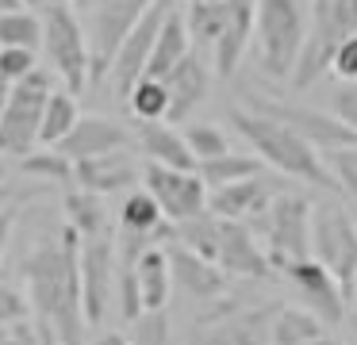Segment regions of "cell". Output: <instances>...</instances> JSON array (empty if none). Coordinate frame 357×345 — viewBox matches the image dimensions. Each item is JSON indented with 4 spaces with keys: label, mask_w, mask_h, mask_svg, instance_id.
I'll use <instances>...</instances> for the list:
<instances>
[{
    "label": "cell",
    "mask_w": 357,
    "mask_h": 345,
    "mask_svg": "<svg viewBox=\"0 0 357 345\" xmlns=\"http://www.w3.org/2000/svg\"><path fill=\"white\" fill-rule=\"evenodd\" d=\"M24 284L43 345H85V296H81V230L54 227L31 245Z\"/></svg>",
    "instance_id": "1"
},
{
    "label": "cell",
    "mask_w": 357,
    "mask_h": 345,
    "mask_svg": "<svg viewBox=\"0 0 357 345\" xmlns=\"http://www.w3.org/2000/svg\"><path fill=\"white\" fill-rule=\"evenodd\" d=\"M231 123L257 150V158H261L265 165H273L277 173L296 176V181L315 184V188H326V192H338V181H334L331 165L323 161V150L311 146L307 138L296 127H288L284 119H273V115H265V112H242V107H234Z\"/></svg>",
    "instance_id": "2"
},
{
    "label": "cell",
    "mask_w": 357,
    "mask_h": 345,
    "mask_svg": "<svg viewBox=\"0 0 357 345\" xmlns=\"http://www.w3.org/2000/svg\"><path fill=\"white\" fill-rule=\"evenodd\" d=\"M303 0H257V58L269 77H292L307 38Z\"/></svg>",
    "instance_id": "3"
},
{
    "label": "cell",
    "mask_w": 357,
    "mask_h": 345,
    "mask_svg": "<svg viewBox=\"0 0 357 345\" xmlns=\"http://www.w3.org/2000/svg\"><path fill=\"white\" fill-rule=\"evenodd\" d=\"M357 31L349 0H311V20H307V38H303L300 61L292 73V89L303 92L331 69L338 46Z\"/></svg>",
    "instance_id": "4"
},
{
    "label": "cell",
    "mask_w": 357,
    "mask_h": 345,
    "mask_svg": "<svg viewBox=\"0 0 357 345\" xmlns=\"http://www.w3.org/2000/svg\"><path fill=\"white\" fill-rule=\"evenodd\" d=\"M73 12L81 15L89 31V46H93V84L100 77H108L116 50L123 46V38L135 31V23L146 15V8L154 0H70Z\"/></svg>",
    "instance_id": "5"
},
{
    "label": "cell",
    "mask_w": 357,
    "mask_h": 345,
    "mask_svg": "<svg viewBox=\"0 0 357 345\" xmlns=\"http://www.w3.org/2000/svg\"><path fill=\"white\" fill-rule=\"evenodd\" d=\"M43 27H47V58L66 81V89L77 96L93 84V46H89V31L73 4H50L43 12Z\"/></svg>",
    "instance_id": "6"
},
{
    "label": "cell",
    "mask_w": 357,
    "mask_h": 345,
    "mask_svg": "<svg viewBox=\"0 0 357 345\" xmlns=\"http://www.w3.org/2000/svg\"><path fill=\"white\" fill-rule=\"evenodd\" d=\"M50 96H54V84L39 69L12 84L8 107H4V119H0V158H27L39 146V130H43V115H47Z\"/></svg>",
    "instance_id": "7"
},
{
    "label": "cell",
    "mask_w": 357,
    "mask_h": 345,
    "mask_svg": "<svg viewBox=\"0 0 357 345\" xmlns=\"http://www.w3.org/2000/svg\"><path fill=\"white\" fill-rule=\"evenodd\" d=\"M311 219H315V207L303 196H277L269 211L261 215L265 253H269L277 273H284L296 261L315 257L311 253Z\"/></svg>",
    "instance_id": "8"
},
{
    "label": "cell",
    "mask_w": 357,
    "mask_h": 345,
    "mask_svg": "<svg viewBox=\"0 0 357 345\" xmlns=\"http://www.w3.org/2000/svg\"><path fill=\"white\" fill-rule=\"evenodd\" d=\"M311 253L342 280L346 296L357 288V222L338 199H326L315 207L311 219Z\"/></svg>",
    "instance_id": "9"
},
{
    "label": "cell",
    "mask_w": 357,
    "mask_h": 345,
    "mask_svg": "<svg viewBox=\"0 0 357 345\" xmlns=\"http://www.w3.org/2000/svg\"><path fill=\"white\" fill-rule=\"evenodd\" d=\"M169 0H154V4L146 8V15H142L139 23H135V31L123 38V46L116 50V61H112L108 77H112V92H116L119 100H127L135 92V84L146 77V66H150V54H154L158 46V35H162L165 27V15H169Z\"/></svg>",
    "instance_id": "10"
},
{
    "label": "cell",
    "mask_w": 357,
    "mask_h": 345,
    "mask_svg": "<svg viewBox=\"0 0 357 345\" xmlns=\"http://www.w3.org/2000/svg\"><path fill=\"white\" fill-rule=\"evenodd\" d=\"M116 250L119 238L112 227L81 238V296H85L89 326L104 322V314H108V299L116 291Z\"/></svg>",
    "instance_id": "11"
},
{
    "label": "cell",
    "mask_w": 357,
    "mask_h": 345,
    "mask_svg": "<svg viewBox=\"0 0 357 345\" xmlns=\"http://www.w3.org/2000/svg\"><path fill=\"white\" fill-rule=\"evenodd\" d=\"M142 184L154 192V199L162 204L165 219H173V222H185V219H192V215L208 211L211 192H208V181H204L200 173L146 161V169H142Z\"/></svg>",
    "instance_id": "12"
},
{
    "label": "cell",
    "mask_w": 357,
    "mask_h": 345,
    "mask_svg": "<svg viewBox=\"0 0 357 345\" xmlns=\"http://www.w3.org/2000/svg\"><path fill=\"white\" fill-rule=\"evenodd\" d=\"M250 112H265L273 119H284L288 127H296L323 153L342 150V146H357V130L346 119H338L334 112L326 115V112H311V107H292V104H280V100H269V96H254V92H250Z\"/></svg>",
    "instance_id": "13"
},
{
    "label": "cell",
    "mask_w": 357,
    "mask_h": 345,
    "mask_svg": "<svg viewBox=\"0 0 357 345\" xmlns=\"http://www.w3.org/2000/svg\"><path fill=\"white\" fill-rule=\"evenodd\" d=\"M284 276H288V284L300 291L303 307H311V311H315L319 319L326 322V326L342 322L349 296H346V288H342V280H338V276H334L319 257H307V261H296V265H288Z\"/></svg>",
    "instance_id": "14"
},
{
    "label": "cell",
    "mask_w": 357,
    "mask_h": 345,
    "mask_svg": "<svg viewBox=\"0 0 357 345\" xmlns=\"http://www.w3.org/2000/svg\"><path fill=\"white\" fill-rule=\"evenodd\" d=\"M215 265L223 268L227 276H238V280H265V276L277 273L269 253L257 245L254 230H250L246 222H231V219H227V227H223V242H219Z\"/></svg>",
    "instance_id": "15"
},
{
    "label": "cell",
    "mask_w": 357,
    "mask_h": 345,
    "mask_svg": "<svg viewBox=\"0 0 357 345\" xmlns=\"http://www.w3.org/2000/svg\"><path fill=\"white\" fill-rule=\"evenodd\" d=\"M277 314H280V303H261V307L231 311L227 319H219L215 326L200 337V345H265V337H273Z\"/></svg>",
    "instance_id": "16"
},
{
    "label": "cell",
    "mask_w": 357,
    "mask_h": 345,
    "mask_svg": "<svg viewBox=\"0 0 357 345\" xmlns=\"http://www.w3.org/2000/svg\"><path fill=\"white\" fill-rule=\"evenodd\" d=\"M273 188L261 181V176H246V181H231L211 188L208 196V211H215L219 219L231 222H246V219H261L273 204Z\"/></svg>",
    "instance_id": "17"
},
{
    "label": "cell",
    "mask_w": 357,
    "mask_h": 345,
    "mask_svg": "<svg viewBox=\"0 0 357 345\" xmlns=\"http://www.w3.org/2000/svg\"><path fill=\"white\" fill-rule=\"evenodd\" d=\"M169 261H173V284H177V291H185L188 299H219L227 291V280H231V276H227L215 261L185 250L181 242L169 245Z\"/></svg>",
    "instance_id": "18"
},
{
    "label": "cell",
    "mask_w": 357,
    "mask_h": 345,
    "mask_svg": "<svg viewBox=\"0 0 357 345\" xmlns=\"http://www.w3.org/2000/svg\"><path fill=\"white\" fill-rule=\"evenodd\" d=\"M254 31H257V0H231L227 27H223V35H219V43L211 46L219 77H234V69L242 66V58H246V50H250Z\"/></svg>",
    "instance_id": "19"
},
{
    "label": "cell",
    "mask_w": 357,
    "mask_h": 345,
    "mask_svg": "<svg viewBox=\"0 0 357 345\" xmlns=\"http://www.w3.org/2000/svg\"><path fill=\"white\" fill-rule=\"evenodd\" d=\"M127 146H131L127 127H119L116 119H104V115H85L58 142V150L73 161H85V158H100V153H112V150H127Z\"/></svg>",
    "instance_id": "20"
},
{
    "label": "cell",
    "mask_w": 357,
    "mask_h": 345,
    "mask_svg": "<svg viewBox=\"0 0 357 345\" xmlns=\"http://www.w3.org/2000/svg\"><path fill=\"white\" fill-rule=\"evenodd\" d=\"M139 176V165H135L131 150H112L100 153V158H85L77 161V184L85 192H96V196H116V192H127Z\"/></svg>",
    "instance_id": "21"
},
{
    "label": "cell",
    "mask_w": 357,
    "mask_h": 345,
    "mask_svg": "<svg viewBox=\"0 0 357 345\" xmlns=\"http://www.w3.org/2000/svg\"><path fill=\"white\" fill-rule=\"evenodd\" d=\"M139 146H142V153H146V161H158V165H169V169H188V173L200 169V158L192 153L185 130H177V123H169V119L142 123Z\"/></svg>",
    "instance_id": "22"
},
{
    "label": "cell",
    "mask_w": 357,
    "mask_h": 345,
    "mask_svg": "<svg viewBox=\"0 0 357 345\" xmlns=\"http://www.w3.org/2000/svg\"><path fill=\"white\" fill-rule=\"evenodd\" d=\"M165 89H169V123H185L192 115V107H200L204 96H208V66L196 54H188L165 77Z\"/></svg>",
    "instance_id": "23"
},
{
    "label": "cell",
    "mask_w": 357,
    "mask_h": 345,
    "mask_svg": "<svg viewBox=\"0 0 357 345\" xmlns=\"http://www.w3.org/2000/svg\"><path fill=\"white\" fill-rule=\"evenodd\" d=\"M192 54V35H188V23H185V12H169L165 15V27L158 35V46L150 54V66H146V77L154 81H165L181 61Z\"/></svg>",
    "instance_id": "24"
},
{
    "label": "cell",
    "mask_w": 357,
    "mask_h": 345,
    "mask_svg": "<svg viewBox=\"0 0 357 345\" xmlns=\"http://www.w3.org/2000/svg\"><path fill=\"white\" fill-rule=\"evenodd\" d=\"M173 261L169 250H158V245H146V253L139 257V291H142V307L146 311H165L173 296Z\"/></svg>",
    "instance_id": "25"
},
{
    "label": "cell",
    "mask_w": 357,
    "mask_h": 345,
    "mask_svg": "<svg viewBox=\"0 0 357 345\" xmlns=\"http://www.w3.org/2000/svg\"><path fill=\"white\" fill-rule=\"evenodd\" d=\"M223 227H227V219H219L215 211H200V215H192V219L177 222L173 242H181L185 250L215 261L219 257V242H223Z\"/></svg>",
    "instance_id": "26"
},
{
    "label": "cell",
    "mask_w": 357,
    "mask_h": 345,
    "mask_svg": "<svg viewBox=\"0 0 357 345\" xmlns=\"http://www.w3.org/2000/svg\"><path fill=\"white\" fill-rule=\"evenodd\" d=\"M108 196H96V192H70V196L62 199V211H66V222H73V227L81 230V238L89 234H100V230L112 227V215H108V204H104Z\"/></svg>",
    "instance_id": "27"
},
{
    "label": "cell",
    "mask_w": 357,
    "mask_h": 345,
    "mask_svg": "<svg viewBox=\"0 0 357 345\" xmlns=\"http://www.w3.org/2000/svg\"><path fill=\"white\" fill-rule=\"evenodd\" d=\"M323 326L326 322L311 307H280L277 322H273V345H307L323 337Z\"/></svg>",
    "instance_id": "28"
},
{
    "label": "cell",
    "mask_w": 357,
    "mask_h": 345,
    "mask_svg": "<svg viewBox=\"0 0 357 345\" xmlns=\"http://www.w3.org/2000/svg\"><path fill=\"white\" fill-rule=\"evenodd\" d=\"M227 12H231V0H188V12H185L188 35L200 46H215L227 27Z\"/></svg>",
    "instance_id": "29"
},
{
    "label": "cell",
    "mask_w": 357,
    "mask_h": 345,
    "mask_svg": "<svg viewBox=\"0 0 357 345\" xmlns=\"http://www.w3.org/2000/svg\"><path fill=\"white\" fill-rule=\"evenodd\" d=\"M119 227L123 230H139V234H162L165 227V211L162 204L154 199V192L142 188V192H131L119 207Z\"/></svg>",
    "instance_id": "30"
},
{
    "label": "cell",
    "mask_w": 357,
    "mask_h": 345,
    "mask_svg": "<svg viewBox=\"0 0 357 345\" xmlns=\"http://www.w3.org/2000/svg\"><path fill=\"white\" fill-rule=\"evenodd\" d=\"M20 173L43 176V181H54V184H70L77 181V161L66 158L58 146H43V150H31L27 158H20Z\"/></svg>",
    "instance_id": "31"
},
{
    "label": "cell",
    "mask_w": 357,
    "mask_h": 345,
    "mask_svg": "<svg viewBox=\"0 0 357 345\" xmlns=\"http://www.w3.org/2000/svg\"><path fill=\"white\" fill-rule=\"evenodd\" d=\"M77 96L70 89L66 92H54L47 104V115H43V130H39V146H58L73 127H77Z\"/></svg>",
    "instance_id": "32"
},
{
    "label": "cell",
    "mask_w": 357,
    "mask_h": 345,
    "mask_svg": "<svg viewBox=\"0 0 357 345\" xmlns=\"http://www.w3.org/2000/svg\"><path fill=\"white\" fill-rule=\"evenodd\" d=\"M127 107H131V115H135V119H142V123L169 119V89H165V81L142 77V81L135 84V92L127 96Z\"/></svg>",
    "instance_id": "33"
},
{
    "label": "cell",
    "mask_w": 357,
    "mask_h": 345,
    "mask_svg": "<svg viewBox=\"0 0 357 345\" xmlns=\"http://www.w3.org/2000/svg\"><path fill=\"white\" fill-rule=\"evenodd\" d=\"M43 38H47V27H43V20L31 8H16V12L0 15V46H27V50H35Z\"/></svg>",
    "instance_id": "34"
},
{
    "label": "cell",
    "mask_w": 357,
    "mask_h": 345,
    "mask_svg": "<svg viewBox=\"0 0 357 345\" xmlns=\"http://www.w3.org/2000/svg\"><path fill=\"white\" fill-rule=\"evenodd\" d=\"M200 176L219 188V184H231V181H246V176H261V158H246V153H227V158L215 161H204Z\"/></svg>",
    "instance_id": "35"
},
{
    "label": "cell",
    "mask_w": 357,
    "mask_h": 345,
    "mask_svg": "<svg viewBox=\"0 0 357 345\" xmlns=\"http://www.w3.org/2000/svg\"><path fill=\"white\" fill-rule=\"evenodd\" d=\"M185 138L188 146H192V153L204 161H215V158H227L231 150V138H227L223 127H215V123H192V127H185Z\"/></svg>",
    "instance_id": "36"
},
{
    "label": "cell",
    "mask_w": 357,
    "mask_h": 345,
    "mask_svg": "<svg viewBox=\"0 0 357 345\" xmlns=\"http://www.w3.org/2000/svg\"><path fill=\"white\" fill-rule=\"evenodd\" d=\"M326 165H331L334 181H338V192L357 204V146L331 150V153H326Z\"/></svg>",
    "instance_id": "37"
},
{
    "label": "cell",
    "mask_w": 357,
    "mask_h": 345,
    "mask_svg": "<svg viewBox=\"0 0 357 345\" xmlns=\"http://www.w3.org/2000/svg\"><path fill=\"white\" fill-rule=\"evenodd\" d=\"M131 345H169V314L142 311L131 322Z\"/></svg>",
    "instance_id": "38"
},
{
    "label": "cell",
    "mask_w": 357,
    "mask_h": 345,
    "mask_svg": "<svg viewBox=\"0 0 357 345\" xmlns=\"http://www.w3.org/2000/svg\"><path fill=\"white\" fill-rule=\"evenodd\" d=\"M27 73H35V50H27V46H0V77L8 84H16Z\"/></svg>",
    "instance_id": "39"
},
{
    "label": "cell",
    "mask_w": 357,
    "mask_h": 345,
    "mask_svg": "<svg viewBox=\"0 0 357 345\" xmlns=\"http://www.w3.org/2000/svg\"><path fill=\"white\" fill-rule=\"evenodd\" d=\"M24 319H31V299H27V291L0 284V326H12V322H24Z\"/></svg>",
    "instance_id": "40"
},
{
    "label": "cell",
    "mask_w": 357,
    "mask_h": 345,
    "mask_svg": "<svg viewBox=\"0 0 357 345\" xmlns=\"http://www.w3.org/2000/svg\"><path fill=\"white\" fill-rule=\"evenodd\" d=\"M331 73L342 77V81H357V31L338 46V54H334V61H331Z\"/></svg>",
    "instance_id": "41"
},
{
    "label": "cell",
    "mask_w": 357,
    "mask_h": 345,
    "mask_svg": "<svg viewBox=\"0 0 357 345\" xmlns=\"http://www.w3.org/2000/svg\"><path fill=\"white\" fill-rule=\"evenodd\" d=\"M0 345H43L39 326L35 322H12V326H0Z\"/></svg>",
    "instance_id": "42"
},
{
    "label": "cell",
    "mask_w": 357,
    "mask_h": 345,
    "mask_svg": "<svg viewBox=\"0 0 357 345\" xmlns=\"http://www.w3.org/2000/svg\"><path fill=\"white\" fill-rule=\"evenodd\" d=\"M334 115L346 119L349 127L357 130V81H346L338 92H334Z\"/></svg>",
    "instance_id": "43"
},
{
    "label": "cell",
    "mask_w": 357,
    "mask_h": 345,
    "mask_svg": "<svg viewBox=\"0 0 357 345\" xmlns=\"http://www.w3.org/2000/svg\"><path fill=\"white\" fill-rule=\"evenodd\" d=\"M12 230H16V207H0V261H4V250H8Z\"/></svg>",
    "instance_id": "44"
},
{
    "label": "cell",
    "mask_w": 357,
    "mask_h": 345,
    "mask_svg": "<svg viewBox=\"0 0 357 345\" xmlns=\"http://www.w3.org/2000/svg\"><path fill=\"white\" fill-rule=\"evenodd\" d=\"M93 345H131V342H127L123 334H100V337H96Z\"/></svg>",
    "instance_id": "45"
},
{
    "label": "cell",
    "mask_w": 357,
    "mask_h": 345,
    "mask_svg": "<svg viewBox=\"0 0 357 345\" xmlns=\"http://www.w3.org/2000/svg\"><path fill=\"white\" fill-rule=\"evenodd\" d=\"M8 92H12V84L0 77V119H4V107H8Z\"/></svg>",
    "instance_id": "46"
},
{
    "label": "cell",
    "mask_w": 357,
    "mask_h": 345,
    "mask_svg": "<svg viewBox=\"0 0 357 345\" xmlns=\"http://www.w3.org/2000/svg\"><path fill=\"white\" fill-rule=\"evenodd\" d=\"M27 4V0H0V15H4V12H16V8H24Z\"/></svg>",
    "instance_id": "47"
},
{
    "label": "cell",
    "mask_w": 357,
    "mask_h": 345,
    "mask_svg": "<svg viewBox=\"0 0 357 345\" xmlns=\"http://www.w3.org/2000/svg\"><path fill=\"white\" fill-rule=\"evenodd\" d=\"M307 345H342V342H334V337L323 334V337H315V342H307Z\"/></svg>",
    "instance_id": "48"
},
{
    "label": "cell",
    "mask_w": 357,
    "mask_h": 345,
    "mask_svg": "<svg viewBox=\"0 0 357 345\" xmlns=\"http://www.w3.org/2000/svg\"><path fill=\"white\" fill-rule=\"evenodd\" d=\"M349 12H354V23H357V0H349Z\"/></svg>",
    "instance_id": "49"
},
{
    "label": "cell",
    "mask_w": 357,
    "mask_h": 345,
    "mask_svg": "<svg viewBox=\"0 0 357 345\" xmlns=\"http://www.w3.org/2000/svg\"><path fill=\"white\" fill-rule=\"evenodd\" d=\"M0 184H4V165H0Z\"/></svg>",
    "instance_id": "50"
},
{
    "label": "cell",
    "mask_w": 357,
    "mask_h": 345,
    "mask_svg": "<svg viewBox=\"0 0 357 345\" xmlns=\"http://www.w3.org/2000/svg\"><path fill=\"white\" fill-rule=\"evenodd\" d=\"M354 299H357V288H354Z\"/></svg>",
    "instance_id": "51"
},
{
    "label": "cell",
    "mask_w": 357,
    "mask_h": 345,
    "mask_svg": "<svg viewBox=\"0 0 357 345\" xmlns=\"http://www.w3.org/2000/svg\"><path fill=\"white\" fill-rule=\"evenodd\" d=\"M27 4H31V0H27Z\"/></svg>",
    "instance_id": "52"
}]
</instances>
